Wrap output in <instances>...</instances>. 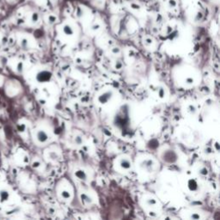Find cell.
Masks as SVG:
<instances>
[{"instance_id": "6da1fadb", "label": "cell", "mask_w": 220, "mask_h": 220, "mask_svg": "<svg viewBox=\"0 0 220 220\" xmlns=\"http://www.w3.org/2000/svg\"><path fill=\"white\" fill-rule=\"evenodd\" d=\"M51 78V73L47 71H43L40 72L37 76V79L40 82H47Z\"/></svg>"}, {"instance_id": "7a4b0ae2", "label": "cell", "mask_w": 220, "mask_h": 220, "mask_svg": "<svg viewBox=\"0 0 220 220\" xmlns=\"http://www.w3.org/2000/svg\"><path fill=\"white\" fill-rule=\"evenodd\" d=\"M111 95H112V94L110 93V92H106V93H104L103 95H101V96L99 97V102H100L101 103H105V102H107L111 98Z\"/></svg>"}, {"instance_id": "3957f363", "label": "cell", "mask_w": 220, "mask_h": 220, "mask_svg": "<svg viewBox=\"0 0 220 220\" xmlns=\"http://www.w3.org/2000/svg\"><path fill=\"white\" fill-rule=\"evenodd\" d=\"M37 138L41 142H45V141H47L48 139L47 134L45 132H43V131H40V132H38Z\"/></svg>"}, {"instance_id": "277c9868", "label": "cell", "mask_w": 220, "mask_h": 220, "mask_svg": "<svg viewBox=\"0 0 220 220\" xmlns=\"http://www.w3.org/2000/svg\"><path fill=\"white\" fill-rule=\"evenodd\" d=\"M188 187H189L190 190H192V191H195V190L198 188V184H197L196 181H195L194 180H191V181H189V182H188Z\"/></svg>"}, {"instance_id": "5b68a950", "label": "cell", "mask_w": 220, "mask_h": 220, "mask_svg": "<svg viewBox=\"0 0 220 220\" xmlns=\"http://www.w3.org/2000/svg\"><path fill=\"white\" fill-rule=\"evenodd\" d=\"M121 167L124 168V169H129V168L131 167L130 162H129L128 160H126V159L123 160V161L121 162Z\"/></svg>"}, {"instance_id": "8992f818", "label": "cell", "mask_w": 220, "mask_h": 220, "mask_svg": "<svg viewBox=\"0 0 220 220\" xmlns=\"http://www.w3.org/2000/svg\"><path fill=\"white\" fill-rule=\"evenodd\" d=\"M64 32L66 34H73V29H71L70 26L66 25L64 27Z\"/></svg>"}, {"instance_id": "52a82bcc", "label": "cell", "mask_w": 220, "mask_h": 220, "mask_svg": "<svg viewBox=\"0 0 220 220\" xmlns=\"http://www.w3.org/2000/svg\"><path fill=\"white\" fill-rule=\"evenodd\" d=\"M77 176H78V178H80V179H85L86 178V174H85L83 171L82 170H79L77 172Z\"/></svg>"}, {"instance_id": "ba28073f", "label": "cell", "mask_w": 220, "mask_h": 220, "mask_svg": "<svg viewBox=\"0 0 220 220\" xmlns=\"http://www.w3.org/2000/svg\"><path fill=\"white\" fill-rule=\"evenodd\" d=\"M62 197H63V198H64V199H68L70 197L69 193H68V192H66V191L63 192V193H62Z\"/></svg>"}, {"instance_id": "9c48e42d", "label": "cell", "mask_w": 220, "mask_h": 220, "mask_svg": "<svg viewBox=\"0 0 220 220\" xmlns=\"http://www.w3.org/2000/svg\"><path fill=\"white\" fill-rule=\"evenodd\" d=\"M33 21H34V22H35V21H37L38 20V15L36 13H34V15H33Z\"/></svg>"}, {"instance_id": "30bf717a", "label": "cell", "mask_w": 220, "mask_h": 220, "mask_svg": "<svg viewBox=\"0 0 220 220\" xmlns=\"http://www.w3.org/2000/svg\"><path fill=\"white\" fill-rule=\"evenodd\" d=\"M148 203L150 204V205H154V204H156V200H153V199H151V200H148Z\"/></svg>"}, {"instance_id": "8fae6325", "label": "cell", "mask_w": 220, "mask_h": 220, "mask_svg": "<svg viewBox=\"0 0 220 220\" xmlns=\"http://www.w3.org/2000/svg\"><path fill=\"white\" fill-rule=\"evenodd\" d=\"M187 82H188V83H193V79H192V78H188V79H187Z\"/></svg>"}]
</instances>
